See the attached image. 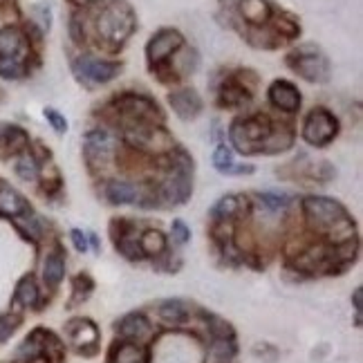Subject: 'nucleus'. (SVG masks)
Masks as SVG:
<instances>
[{"label":"nucleus","instance_id":"b1692460","mask_svg":"<svg viewBox=\"0 0 363 363\" xmlns=\"http://www.w3.org/2000/svg\"><path fill=\"white\" fill-rule=\"evenodd\" d=\"M13 301L21 303L23 307H36L38 305V287L34 276H23V281L16 287V294H13Z\"/></svg>","mask_w":363,"mask_h":363},{"label":"nucleus","instance_id":"7c9ffc66","mask_svg":"<svg viewBox=\"0 0 363 363\" xmlns=\"http://www.w3.org/2000/svg\"><path fill=\"white\" fill-rule=\"evenodd\" d=\"M92 289H94V283H92V278L88 274H81V276L74 278V301L77 303L86 301L92 294Z\"/></svg>","mask_w":363,"mask_h":363},{"label":"nucleus","instance_id":"5701e85b","mask_svg":"<svg viewBox=\"0 0 363 363\" xmlns=\"http://www.w3.org/2000/svg\"><path fill=\"white\" fill-rule=\"evenodd\" d=\"M251 99V92L247 88H242L240 83L229 81L225 83V88L220 92V106H229V108H238L242 104H247Z\"/></svg>","mask_w":363,"mask_h":363},{"label":"nucleus","instance_id":"aec40b11","mask_svg":"<svg viewBox=\"0 0 363 363\" xmlns=\"http://www.w3.org/2000/svg\"><path fill=\"white\" fill-rule=\"evenodd\" d=\"M160 318L169 325H179L189 318V307L179 298H169L160 305Z\"/></svg>","mask_w":363,"mask_h":363},{"label":"nucleus","instance_id":"f704fd0d","mask_svg":"<svg viewBox=\"0 0 363 363\" xmlns=\"http://www.w3.org/2000/svg\"><path fill=\"white\" fill-rule=\"evenodd\" d=\"M173 235H175V240L179 242V245H184V242H189V238H191V231H189V227L184 225L182 220H173Z\"/></svg>","mask_w":363,"mask_h":363},{"label":"nucleus","instance_id":"a211bd4d","mask_svg":"<svg viewBox=\"0 0 363 363\" xmlns=\"http://www.w3.org/2000/svg\"><path fill=\"white\" fill-rule=\"evenodd\" d=\"M65 276V260L61 251H52L43 264V281L50 289H57Z\"/></svg>","mask_w":363,"mask_h":363},{"label":"nucleus","instance_id":"1a4fd4ad","mask_svg":"<svg viewBox=\"0 0 363 363\" xmlns=\"http://www.w3.org/2000/svg\"><path fill=\"white\" fill-rule=\"evenodd\" d=\"M67 334L79 354L94 357L99 350V330L90 318H72L67 323Z\"/></svg>","mask_w":363,"mask_h":363},{"label":"nucleus","instance_id":"dca6fc26","mask_svg":"<svg viewBox=\"0 0 363 363\" xmlns=\"http://www.w3.org/2000/svg\"><path fill=\"white\" fill-rule=\"evenodd\" d=\"M110 361L113 363H146V350L142 345H137L135 341H123L115 343L113 352H110Z\"/></svg>","mask_w":363,"mask_h":363},{"label":"nucleus","instance_id":"c85d7f7f","mask_svg":"<svg viewBox=\"0 0 363 363\" xmlns=\"http://www.w3.org/2000/svg\"><path fill=\"white\" fill-rule=\"evenodd\" d=\"M25 67H23V59L18 57H0V77L3 79H18L23 77Z\"/></svg>","mask_w":363,"mask_h":363},{"label":"nucleus","instance_id":"2eb2a0df","mask_svg":"<svg viewBox=\"0 0 363 363\" xmlns=\"http://www.w3.org/2000/svg\"><path fill=\"white\" fill-rule=\"evenodd\" d=\"M115 148V137L106 130H92L86 137V155L88 160H99L106 162L108 155Z\"/></svg>","mask_w":363,"mask_h":363},{"label":"nucleus","instance_id":"f8f14e48","mask_svg":"<svg viewBox=\"0 0 363 363\" xmlns=\"http://www.w3.org/2000/svg\"><path fill=\"white\" fill-rule=\"evenodd\" d=\"M169 104L173 108V113L179 119H184V121H191V119H195L202 113V99H200V94L195 92V90L171 92L169 94Z\"/></svg>","mask_w":363,"mask_h":363},{"label":"nucleus","instance_id":"e433bc0d","mask_svg":"<svg viewBox=\"0 0 363 363\" xmlns=\"http://www.w3.org/2000/svg\"><path fill=\"white\" fill-rule=\"evenodd\" d=\"M27 363H50V361H45V359H40V357H36V359H32V361H27Z\"/></svg>","mask_w":363,"mask_h":363},{"label":"nucleus","instance_id":"9d476101","mask_svg":"<svg viewBox=\"0 0 363 363\" xmlns=\"http://www.w3.org/2000/svg\"><path fill=\"white\" fill-rule=\"evenodd\" d=\"M121 72V65L113 61H99L92 57H81L74 63V74L90 83H108Z\"/></svg>","mask_w":363,"mask_h":363},{"label":"nucleus","instance_id":"cd10ccee","mask_svg":"<svg viewBox=\"0 0 363 363\" xmlns=\"http://www.w3.org/2000/svg\"><path fill=\"white\" fill-rule=\"evenodd\" d=\"M13 169H16V175L25 182H34L38 177V171H40L34 155H21L16 160V166H13Z\"/></svg>","mask_w":363,"mask_h":363},{"label":"nucleus","instance_id":"39448f33","mask_svg":"<svg viewBox=\"0 0 363 363\" xmlns=\"http://www.w3.org/2000/svg\"><path fill=\"white\" fill-rule=\"evenodd\" d=\"M339 135V119L325 108H314L303 123V139L307 144L323 148Z\"/></svg>","mask_w":363,"mask_h":363},{"label":"nucleus","instance_id":"c9c22d12","mask_svg":"<svg viewBox=\"0 0 363 363\" xmlns=\"http://www.w3.org/2000/svg\"><path fill=\"white\" fill-rule=\"evenodd\" d=\"M352 305H354V312L361 316V305H363V289H361V287L354 289V294H352Z\"/></svg>","mask_w":363,"mask_h":363},{"label":"nucleus","instance_id":"ddd939ff","mask_svg":"<svg viewBox=\"0 0 363 363\" xmlns=\"http://www.w3.org/2000/svg\"><path fill=\"white\" fill-rule=\"evenodd\" d=\"M30 204L25 202L23 195L11 189L5 182H0V216H11V218H21V216H30Z\"/></svg>","mask_w":363,"mask_h":363},{"label":"nucleus","instance_id":"7ed1b4c3","mask_svg":"<svg viewBox=\"0 0 363 363\" xmlns=\"http://www.w3.org/2000/svg\"><path fill=\"white\" fill-rule=\"evenodd\" d=\"M287 65L310 83H323L330 77V61L320 50L305 45L287 57Z\"/></svg>","mask_w":363,"mask_h":363},{"label":"nucleus","instance_id":"6e6552de","mask_svg":"<svg viewBox=\"0 0 363 363\" xmlns=\"http://www.w3.org/2000/svg\"><path fill=\"white\" fill-rule=\"evenodd\" d=\"M182 45H184V38H182L177 30H160L146 45L148 65L152 69H160Z\"/></svg>","mask_w":363,"mask_h":363},{"label":"nucleus","instance_id":"4c0bfd02","mask_svg":"<svg viewBox=\"0 0 363 363\" xmlns=\"http://www.w3.org/2000/svg\"><path fill=\"white\" fill-rule=\"evenodd\" d=\"M88 3H92V0H88Z\"/></svg>","mask_w":363,"mask_h":363},{"label":"nucleus","instance_id":"473e14b6","mask_svg":"<svg viewBox=\"0 0 363 363\" xmlns=\"http://www.w3.org/2000/svg\"><path fill=\"white\" fill-rule=\"evenodd\" d=\"M260 200H262V204L269 208V211H278V208H283L285 204H287V198L285 195H274V193H264V195H260Z\"/></svg>","mask_w":363,"mask_h":363},{"label":"nucleus","instance_id":"4468645a","mask_svg":"<svg viewBox=\"0 0 363 363\" xmlns=\"http://www.w3.org/2000/svg\"><path fill=\"white\" fill-rule=\"evenodd\" d=\"M117 334L125 341H139V339H146L150 334V323L146 320L144 314L133 312L128 316H123L119 323H117Z\"/></svg>","mask_w":363,"mask_h":363},{"label":"nucleus","instance_id":"a878e982","mask_svg":"<svg viewBox=\"0 0 363 363\" xmlns=\"http://www.w3.org/2000/svg\"><path fill=\"white\" fill-rule=\"evenodd\" d=\"M27 144V133L18 125H3L0 128V148L21 150Z\"/></svg>","mask_w":363,"mask_h":363},{"label":"nucleus","instance_id":"72a5a7b5","mask_svg":"<svg viewBox=\"0 0 363 363\" xmlns=\"http://www.w3.org/2000/svg\"><path fill=\"white\" fill-rule=\"evenodd\" d=\"M69 238H72V245H74V249L79 251V254H86L88 251V233H83V231H79V229H72L69 231Z\"/></svg>","mask_w":363,"mask_h":363},{"label":"nucleus","instance_id":"f3484780","mask_svg":"<svg viewBox=\"0 0 363 363\" xmlns=\"http://www.w3.org/2000/svg\"><path fill=\"white\" fill-rule=\"evenodd\" d=\"M213 166L216 171L220 173H229V175H242V173H254V166H235V160H233V152L225 146L220 144L213 152Z\"/></svg>","mask_w":363,"mask_h":363},{"label":"nucleus","instance_id":"412c9836","mask_svg":"<svg viewBox=\"0 0 363 363\" xmlns=\"http://www.w3.org/2000/svg\"><path fill=\"white\" fill-rule=\"evenodd\" d=\"M240 9L242 16L254 25H262L272 16V5L267 0H240Z\"/></svg>","mask_w":363,"mask_h":363},{"label":"nucleus","instance_id":"6ab92c4d","mask_svg":"<svg viewBox=\"0 0 363 363\" xmlns=\"http://www.w3.org/2000/svg\"><path fill=\"white\" fill-rule=\"evenodd\" d=\"M106 198L113 204H135L139 200V191L130 182H110L106 186Z\"/></svg>","mask_w":363,"mask_h":363},{"label":"nucleus","instance_id":"c756f323","mask_svg":"<svg viewBox=\"0 0 363 363\" xmlns=\"http://www.w3.org/2000/svg\"><path fill=\"white\" fill-rule=\"evenodd\" d=\"M21 325V316L18 314H3L0 316V343H5L13 332Z\"/></svg>","mask_w":363,"mask_h":363},{"label":"nucleus","instance_id":"2f4dec72","mask_svg":"<svg viewBox=\"0 0 363 363\" xmlns=\"http://www.w3.org/2000/svg\"><path fill=\"white\" fill-rule=\"evenodd\" d=\"M43 115H45V119L50 121V125L54 130H57L59 135H63V133H67V119L59 113V110H54V108H45L43 110Z\"/></svg>","mask_w":363,"mask_h":363},{"label":"nucleus","instance_id":"f257e3e1","mask_svg":"<svg viewBox=\"0 0 363 363\" xmlns=\"http://www.w3.org/2000/svg\"><path fill=\"white\" fill-rule=\"evenodd\" d=\"M272 137H274V125L264 115L240 117V119H235L229 128L231 146L238 152H242V155L260 152V146L269 144Z\"/></svg>","mask_w":363,"mask_h":363},{"label":"nucleus","instance_id":"0eeeda50","mask_svg":"<svg viewBox=\"0 0 363 363\" xmlns=\"http://www.w3.org/2000/svg\"><path fill=\"white\" fill-rule=\"evenodd\" d=\"M117 106V113H121L123 117L130 119V128L133 125H144L152 119H160L162 113H160V106L148 99V96H142V94H123L115 101Z\"/></svg>","mask_w":363,"mask_h":363},{"label":"nucleus","instance_id":"20e7f679","mask_svg":"<svg viewBox=\"0 0 363 363\" xmlns=\"http://www.w3.org/2000/svg\"><path fill=\"white\" fill-rule=\"evenodd\" d=\"M191 173H193V162L189 160L186 152H179V160L173 162V171L162 186V195L171 204H184L191 198L193 193Z\"/></svg>","mask_w":363,"mask_h":363},{"label":"nucleus","instance_id":"f03ea898","mask_svg":"<svg viewBox=\"0 0 363 363\" xmlns=\"http://www.w3.org/2000/svg\"><path fill=\"white\" fill-rule=\"evenodd\" d=\"M96 27H99V34L106 40L121 45L123 40L135 32L137 21H135V13L130 7H125L121 3H113L101 11Z\"/></svg>","mask_w":363,"mask_h":363},{"label":"nucleus","instance_id":"4be33fe9","mask_svg":"<svg viewBox=\"0 0 363 363\" xmlns=\"http://www.w3.org/2000/svg\"><path fill=\"white\" fill-rule=\"evenodd\" d=\"M25 52V38L18 30H3L0 32V57H18Z\"/></svg>","mask_w":363,"mask_h":363},{"label":"nucleus","instance_id":"bb28decb","mask_svg":"<svg viewBox=\"0 0 363 363\" xmlns=\"http://www.w3.org/2000/svg\"><path fill=\"white\" fill-rule=\"evenodd\" d=\"M240 206H242V202H240L238 195H225V198H220L216 202V206L211 208V216L218 222L220 220H227V218H233L235 213H238Z\"/></svg>","mask_w":363,"mask_h":363},{"label":"nucleus","instance_id":"9b49d317","mask_svg":"<svg viewBox=\"0 0 363 363\" xmlns=\"http://www.w3.org/2000/svg\"><path fill=\"white\" fill-rule=\"evenodd\" d=\"M269 101L278 110H285V113H296V110L301 108V92L296 90L294 83L278 79L269 86Z\"/></svg>","mask_w":363,"mask_h":363},{"label":"nucleus","instance_id":"423d86ee","mask_svg":"<svg viewBox=\"0 0 363 363\" xmlns=\"http://www.w3.org/2000/svg\"><path fill=\"white\" fill-rule=\"evenodd\" d=\"M303 213L310 218V222L318 229H334L339 222L347 220L345 208L337 202V200H330V198H305L303 200Z\"/></svg>","mask_w":363,"mask_h":363},{"label":"nucleus","instance_id":"393cba45","mask_svg":"<svg viewBox=\"0 0 363 363\" xmlns=\"http://www.w3.org/2000/svg\"><path fill=\"white\" fill-rule=\"evenodd\" d=\"M169 242H166V235L162 231H146L142 238H139V249H142L144 256H160L166 251Z\"/></svg>","mask_w":363,"mask_h":363}]
</instances>
